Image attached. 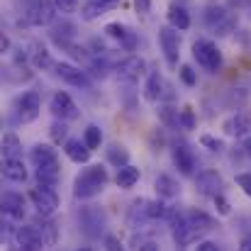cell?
<instances>
[{"label": "cell", "mask_w": 251, "mask_h": 251, "mask_svg": "<svg viewBox=\"0 0 251 251\" xmlns=\"http://www.w3.org/2000/svg\"><path fill=\"white\" fill-rule=\"evenodd\" d=\"M102 32H105L110 39L120 42V47H122L125 51H134V47H137V34H134L125 22H107Z\"/></svg>", "instance_id": "e0dca14e"}, {"label": "cell", "mask_w": 251, "mask_h": 251, "mask_svg": "<svg viewBox=\"0 0 251 251\" xmlns=\"http://www.w3.org/2000/svg\"><path fill=\"white\" fill-rule=\"evenodd\" d=\"M102 244H105V251H125V244L115 234H105L102 237Z\"/></svg>", "instance_id": "b9f144b4"}, {"label": "cell", "mask_w": 251, "mask_h": 251, "mask_svg": "<svg viewBox=\"0 0 251 251\" xmlns=\"http://www.w3.org/2000/svg\"><path fill=\"white\" fill-rule=\"evenodd\" d=\"M132 249L134 251H161L159 244H156L151 237H144V234H139V237L134 234V237H132Z\"/></svg>", "instance_id": "8d00e7d4"}, {"label": "cell", "mask_w": 251, "mask_h": 251, "mask_svg": "<svg viewBox=\"0 0 251 251\" xmlns=\"http://www.w3.org/2000/svg\"><path fill=\"white\" fill-rule=\"evenodd\" d=\"M78 225H81L85 237L98 239V237L105 232V227H107V217H105V212H102L98 205H83V207L78 210ZM102 237H105V234H102Z\"/></svg>", "instance_id": "277c9868"}, {"label": "cell", "mask_w": 251, "mask_h": 251, "mask_svg": "<svg viewBox=\"0 0 251 251\" xmlns=\"http://www.w3.org/2000/svg\"><path fill=\"white\" fill-rule=\"evenodd\" d=\"M178 76H180V81L188 85V88H195V85H198V74L193 71L190 64H183V66L178 69Z\"/></svg>", "instance_id": "ab89813d"}, {"label": "cell", "mask_w": 251, "mask_h": 251, "mask_svg": "<svg viewBox=\"0 0 251 251\" xmlns=\"http://www.w3.org/2000/svg\"><path fill=\"white\" fill-rule=\"evenodd\" d=\"M185 215H188V220L193 222V227H198L202 234H207V232H212V229L217 227L215 217H210V215L202 212V210H185Z\"/></svg>", "instance_id": "4dcf8cb0"}, {"label": "cell", "mask_w": 251, "mask_h": 251, "mask_svg": "<svg viewBox=\"0 0 251 251\" xmlns=\"http://www.w3.org/2000/svg\"><path fill=\"white\" fill-rule=\"evenodd\" d=\"M171 229H173V239L178 247H190L195 242H202V232L198 227H193V222L188 220L185 212H176L173 220H171Z\"/></svg>", "instance_id": "5b68a950"}, {"label": "cell", "mask_w": 251, "mask_h": 251, "mask_svg": "<svg viewBox=\"0 0 251 251\" xmlns=\"http://www.w3.org/2000/svg\"><path fill=\"white\" fill-rule=\"evenodd\" d=\"M117 2H120V0H117Z\"/></svg>", "instance_id": "816d5d0a"}, {"label": "cell", "mask_w": 251, "mask_h": 251, "mask_svg": "<svg viewBox=\"0 0 251 251\" xmlns=\"http://www.w3.org/2000/svg\"><path fill=\"white\" fill-rule=\"evenodd\" d=\"M49 137H51L54 144H66V142H69V127H66V122H64V120H56V122L49 127Z\"/></svg>", "instance_id": "e575fe53"}, {"label": "cell", "mask_w": 251, "mask_h": 251, "mask_svg": "<svg viewBox=\"0 0 251 251\" xmlns=\"http://www.w3.org/2000/svg\"><path fill=\"white\" fill-rule=\"evenodd\" d=\"M83 142L95 151V149H100V144H102V132H100V127L98 125H88L83 132Z\"/></svg>", "instance_id": "d590c367"}, {"label": "cell", "mask_w": 251, "mask_h": 251, "mask_svg": "<svg viewBox=\"0 0 251 251\" xmlns=\"http://www.w3.org/2000/svg\"><path fill=\"white\" fill-rule=\"evenodd\" d=\"M154 188H156L159 198H164V200H173V198L180 195V183H178L173 176H168V173H159V176H156Z\"/></svg>", "instance_id": "7402d4cb"}, {"label": "cell", "mask_w": 251, "mask_h": 251, "mask_svg": "<svg viewBox=\"0 0 251 251\" xmlns=\"http://www.w3.org/2000/svg\"><path fill=\"white\" fill-rule=\"evenodd\" d=\"M202 20H205V25H207L217 37H227V34H232V32L237 29V15H234L229 7H225L222 2H217V0H210V2L205 5Z\"/></svg>", "instance_id": "7a4b0ae2"}, {"label": "cell", "mask_w": 251, "mask_h": 251, "mask_svg": "<svg viewBox=\"0 0 251 251\" xmlns=\"http://www.w3.org/2000/svg\"><path fill=\"white\" fill-rule=\"evenodd\" d=\"M212 202H215V207H217V212H220L222 217L232 215V205H229V200L225 198V193H222V195H217V198H212Z\"/></svg>", "instance_id": "60d3db41"}, {"label": "cell", "mask_w": 251, "mask_h": 251, "mask_svg": "<svg viewBox=\"0 0 251 251\" xmlns=\"http://www.w3.org/2000/svg\"><path fill=\"white\" fill-rule=\"evenodd\" d=\"M59 178H61V166H59V161H54V164H44V166H37V180H39V185H49V188H54V185L59 183Z\"/></svg>", "instance_id": "f546056e"}, {"label": "cell", "mask_w": 251, "mask_h": 251, "mask_svg": "<svg viewBox=\"0 0 251 251\" xmlns=\"http://www.w3.org/2000/svg\"><path fill=\"white\" fill-rule=\"evenodd\" d=\"M222 129H225L227 137H234V139L249 137L251 134V110L244 107V110H237V112H232L229 117H225Z\"/></svg>", "instance_id": "4fadbf2b"}, {"label": "cell", "mask_w": 251, "mask_h": 251, "mask_svg": "<svg viewBox=\"0 0 251 251\" xmlns=\"http://www.w3.org/2000/svg\"><path fill=\"white\" fill-rule=\"evenodd\" d=\"M200 144H202L205 149L215 151V154H220V151H225V149H227L225 139H220V137H212V134H202V137H200Z\"/></svg>", "instance_id": "74e56055"}, {"label": "cell", "mask_w": 251, "mask_h": 251, "mask_svg": "<svg viewBox=\"0 0 251 251\" xmlns=\"http://www.w3.org/2000/svg\"><path fill=\"white\" fill-rule=\"evenodd\" d=\"M15 242H17V249L20 251H42V249H47L44 242H42V237H39L37 225H22V227H17V232H15Z\"/></svg>", "instance_id": "9a60e30c"}, {"label": "cell", "mask_w": 251, "mask_h": 251, "mask_svg": "<svg viewBox=\"0 0 251 251\" xmlns=\"http://www.w3.org/2000/svg\"><path fill=\"white\" fill-rule=\"evenodd\" d=\"M54 74L64 81V83L74 85V88H88L90 85V78H88V74H85L81 66H76V64H69V61H56V66H54Z\"/></svg>", "instance_id": "5bb4252c"}, {"label": "cell", "mask_w": 251, "mask_h": 251, "mask_svg": "<svg viewBox=\"0 0 251 251\" xmlns=\"http://www.w3.org/2000/svg\"><path fill=\"white\" fill-rule=\"evenodd\" d=\"M195 190H198L202 198H217V195H222V190H225V180H222V176H220L215 168H205V171H200L198 178H195Z\"/></svg>", "instance_id": "7c38bea8"}, {"label": "cell", "mask_w": 251, "mask_h": 251, "mask_svg": "<svg viewBox=\"0 0 251 251\" xmlns=\"http://www.w3.org/2000/svg\"><path fill=\"white\" fill-rule=\"evenodd\" d=\"M159 44H161V51H164V59L171 69L178 66V59H180V32L171 25H164L159 29Z\"/></svg>", "instance_id": "30bf717a"}, {"label": "cell", "mask_w": 251, "mask_h": 251, "mask_svg": "<svg viewBox=\"0 0 251 251\" xmlns=\"http://www.w3.org/2000/svg\"><path fill=\"white\" fill-rule=\"evenodd\" d=\"M159 117H161V122L166 125L168 129H180V110H176L171 105H164L159 110Z\"/></svg>", "instance_id": "836d02e7"}, {"label": "cell", "mask_w": 251, "mask_h": 251, "mask_svg": "<svg viewBox=\"0 0 251 251\" xmlns=\"http://www.w3.org/2000/svg\"><path fill=\"white\" fill-rule=\"evenodd\" d=\"M0 51H2V54H7V51H10V39H7L5 34L0 37Z\"/></svg>", "instance_id": "c3c4849f"}, {"label": "cell", "mask_w": 251, "mask_h": 251, "mask_svg": "<svg viewBox=\"0 0 251 251\" xmlns=\"http://www.w3.org/2000/svg\"><path fill=\"white\" fill-rule=\"evenodd\" d=\"M142 95H144L147 102H159V100L164 98V78H161L159 71H149V74H147Z\"/></svg>", "instance_id": "ffe728a7"}, {"label": "cell", "mask_w": 251, "mask_h": 251, "mask_svg": "<svg viewBox=\"0 0 251 251\" xmlns=\"http://www.w3.org/2000/svg\"><path fill=\"white\" fill-rule=\"evenodd\" d=\"M171 159H173V166L178 168L183 176H193L195 173V154H193V149L185 142H178V144L171 147Z\"/></svg>", "instance_id": "2e32d148"}, {"label": "cell", "mask_w": 251, "mask_h": 251, "mask_svg": "<svg viewBox=\"0 0 251 251\" xmlns=\"http://www.w3.org/2000/svg\"><path fill=\"white\" fill-rule=\"evenodd\" d=\"M29 61L37 71H51L56 66V61L51 59V51L44 47V44H34L32 51H29Z\"/></svg>", "instance_id": "603a6c76"}, {"label": "cell", "mask_w": 251, "mask_h": 251, "mask_svg": "<svg viewBox=\"0 0 251 251\" xmlns=\"http://www.w3.org/2000/svg\"><path fill=\"white\" fill-rule=\"evenodd\" d=\"M39 110H42V95L37 90H27L15 100V117L22 125L34 122L39 117Z\"/></svg>", "instance_id": "52a82bcc"}, {"label": "cell", "mask_w": 251, "mask_h": 251, "mask_svg": "<svg viewBox=\"0 0 251 251\" xmlns=\"http://www.w3.org/2000/svg\"><path fill=\"white\" fill-rule=\"evenodd\" d=\"M78 251H90V249H78Z\"/></svg>", "instance_id": "f907efd6"}, {"label": "cell", "mask_w": 251, "mask_h": 251, "mask_svg": "<svg viewBox=\"0 0 251 251\" xmlns=\"http://www.w3.org/2000/svg\"><path fill=\"white\" fill-rule=\"evenodd\" d=\"M198 251H220V247H217L215 242H207V239H202V242H198Z\"/></svg>", "instance_id": "bcb514c9"}, {"label": "cell", "mask_w": 251, "mask_h": 251, "mask_svg": "<svg viewBox=\"0 0 251 251\" xmlns=\"http://www.w3.org/2000/svg\"><path fill=\"white\" fill-rule=\"evenodd\" d=\"M147 198H139V200H134L132 205H129V215H127V222H129V227H142L144 222H149V215H147Z\"/></svg>", "instance_id": "f1b7e54d"}, {"label": "cell", "mask_w": 251, "mask_h": 251, "mask_svg": "<svg viewBox=\"0 0 251 251\" xmlns=\"http://www.w3.org/2000/svg\"><path fill=\"white\" fill-rule=\"evenodd\" d=\"M107 161L117 168L127 166V164H129V149H127L125 144H117V142L110 144V147H107Z\"/></svg>", "instance_id": "d6a6232c"}, {"label": "cell", "mask_w": 251, "mask_h": 251, "mask_svg": "<svg viewBox=\"0 0 251 251\" xmlns=\"http://www.w3.org/2000/svg\"><path fill=\"white\" fill-rule=\"evenodd\" d=\"M107 180H110V176L102 164H85L83 171L74 178V198H78V200L98 198L105 190Z\"/></svg>", "instance_id": "6da1fadb"}, {"label": "cell", "mask_w": 251, "mask_h": 251, "mask_svg": "<svg viewBox=\"0 0 251 251\" xmlns=\"http://www.w3.org/2000/svg\"><path fill=\"white\" fill-rule=\"evenodd\" d=\"M29 200L34 205V210L39 212V217H51L59 207V195L54 188L49 185H37L29 190Z\"/></svg>", "instance_id": "9c48e42d"}, {"label": "cell", "mask_w": 251, "mask_h": 251, "mask_svg": "<svg viewBox=\"0 0 251 251\" xmlns=\"http://www.w3.org/2000/svg\"><path fill=\"white\" fill-rule=\"evenodd\" d=\"M2 215H5V220L20 222L25 217V198L20 193H5L2 195Z\"/></svg>", "instance_id": "d6986e66"}, {"label": "cell", "mask_w": 251, "mask_h": 251, "mask_svg": "<svg viewBox=\"0 0 251 251\" xmlns=\"http://www.w3.org/2000/svg\"><path fill=\"white\" fill-rule=\"evenodd\" d=\"M166 20H168V25L176 27L178 32H185V29L190 27V12H188L183 5H178V2H171V5H168Z\"/></svg>", "instance_id": "cb8c5ba5"}, {"label": "cell", "mask_w": 251, "mask_h": 251, "mask_svg": "<svg viewBox=\"0 0 251 251\" xmlns=\"http://www.w3.org/2000/svg\"><path fill=\"white\" fill-rule=\"evenodd\" d=\"M239 251H251V234L242 237V242H239Z\"/></svg>", "instance_id": "7dc6e473"}, {"label": "cell", "mask_w": 251, "mask_h": 251, "mask_svg": "<svg viewBox=\"0 0 251 251\" xmlns=\"http://www.w3.org/2000/svg\"><path fill=\"white\" fill-rule=\"evenodd\" d=\"M2 176L5 180L10 183H25L27 180V168H25V161L17 156V159H5L2 161Z\"/></svg>", "instance_id": "d4e9b609"}, {"label": "cell", "mask_w": 251, "mask_h": 251, "mask_svg": "<svg viewBox=\"0 0 251 251\" xmlns=\"http://www.w3.org/2000/svg\"><path fill=\"white\" fill-rule=\"evenodd\" d=\"M195 125H198V117H195L193 107L185 105V107L180 110V129H195Z\"/></svg>", "instance_id": "f35d334b"}, {"label": "cell", "mask_w": 251, "mask_h": 251, "mask_svg": "<svg viewBox=\"0 0 251 251\" xmlns=\"http://www.w3.org/2000/svg\"><path fill=\"white\" fill-rule=\"evenodd\" d=\"M237 185L244 190V195L251 198V173H239V176H237Z\"/></svg>", "instance_id": "ee69618b"}, {"label": "cell", "mask_w": 251, "mask_h": 251, "mask_svg": "<svg viewBox=\"0 0 251 251\" xmlns=\"http://www.w3.org/2000/svg\"><path fill=\"white\" fill-rule=\"evenodd\" d=\"M120 2L117 0H88L81 5V20L83 22H95V20H100L105 12H110V10H115Z\"/></svg>", "instance_id": "ac0fdd59"}, {"label": "cell", "mask_w": 251, "mask_h": 251, "mask_svg": "<svg viewBox=\"0 0 251 251\" xmlns=\"http://www.w3.org/2000/svg\"><path fill=\"white\" fill-rule=\"evenodd\" d=\"M54 2H56L59 12H64V15H71L78 10V0H54Z\"/></svg>", "instance_id": "7bdbcfd3"}, {"label": "cell", "mask_w": 251, "mask_h": 251, "mask_svg": "<svg viewBox=\"0 0 251 251\" xmlns=\"http://www.w3.org/2000/svg\"><path fill=\"white\" fill-rule=\"evenodd\" d=\"M193 59L207 74H217L222 69V51H220V47L212 39H198V42H193Z\"/></svg>", "instance_id": "3957f363"}, {"label": "cell", "mask_w": 251, "mask_h": 251, "mask_svg": "<svg viewBox=\"0 0 251 251\" xmlns=\"http://www.w3.org/2000/svg\"><path fill=\"white\" fill-rule=\"evenodd\" d=\"M37 229H39V237L47 249H54L59 244V227L49 217H42V222H37Z\"/></svg>", "instance_id": "83f0119b"}, {"label": "cell", "mask_w": 251, "mask_h": 251, "mask_svg": "<svg viewBox=\"0 0 251 251\" xmlns=\"http://www.w3.org/2000/svg\"><path fill=\"white\" fill-rule=\"evenodd\" d=\"M139 178H142L139 168H137V166H132V164H127V166L117 168L115 183H117V188H122V190H129V188H134V185L139 183Z\"/></svg>", "instance_id": "484cf974"}, {"label": "cell", "mask_w": 251, "mask_h": 251, "mask_svg": "<svg viewBox=\"0 0 251 251\" xmlns=\"http://www.w3.org/2000/svg\"><path fill=\"white\" fill-rule=\"evenodd\" d=\"M244 151L249 154V159H251V137H249V139H247V142H244Z\"/></svg>", "instance_id": "681fc988"}, {"label": "cell", "mask_w": 251, "mask_h": 251, "mask_svg": "<svg viewBox=\"0 0 251 251\" xmlns=\"http://www.w3.org/2000/svg\"><path fill=\"white\" fill-rule=\"evenodd\" d=\"M134 10H137V15H149L151 12V0H134Z\"/></svg>", "instance_id": "f6af8a7d"}, {"label": "cell", "mask_w": 251, "mask_h": 251, "mask_svg": "<svg viewBox=\"0 0 251 251\" xmlns=\"http://www.w3.org/2000/svg\"><path fill=\"white\" fill-rule=\"evenodd\" d=\"M112 71H115L117 81H122V83H137V81L147 74V61H144L142 56L129 54V56L120 59V61L115 64Z\"/></svg>", "instance_id": "ba28073f"}, {"label": "cell", "mask_w": 251, "mask_h": 251, "mask_svg": "<svg viewBox=\"0 0 251 251\" xmlns=\"http://www.w3.org/2000/svg\"><path fill=\"white\" fill-rule=\"evenodd\" d=\"M49 110H51V115H54L56 120H64V122H71V120H76V117L81 115L76 100H74L66 90H56V93L51 95Z\"/></svg>", "instance_id": "8fae6325"}, {"label": "cell", "mask_w": 251, "mask_h": 251, "mask_svg": "<svg viewBox=\"0 0 251 251\" xmlns=\"http://www.w3.org/2000/svg\"><path fill=\"white\" fill-rule=\"evenodd\" d=\"M64 154L74 161V164H88L90 161V154H93V149L85 144L83 139H69L66 144H64Z\"/></svg>", "instance_id": "44dd1931"}, {"label": "cell", "mask_w": 251, "mask_h": 251, "mask_svg": "<svg viewBox=\"0 0 251 251\" xmlns=\"http://www.w3.org/2000/svg\"><path fill=\"white\" fill-rule=\"evenodd\" d=\"M29 156H32L34 166H44V164L59 161V154H56V149L51 144H34L32 151H29Z\"/></svg>", "instance_id": "4316f807"}, {"label": "cell", "mask_w": 251, "mask_h": 251, "mask_svg": "<svg viewBox=\"0 0 251 251\" xmlns=\"http://www.w3.org/2000/svg\"><path fill=\"white\" fill-rule=\"evenodd\" d=\"M56 15H59V7L54 0H32V5L25 12V17L32 27H49V25H54Z\"/></svg>", "instance_id": "8992f818"}, {"label": "cell", "mask_w": 251, "mask_h": 251, "mask_svg": "<svg viewBox=\"0 0 251 251\" xmlns=\"http://www.w3.org/2000/svg\"><path fill=\"white\" fill-rule=\"evenodd\" d=\"M22 154V142L15 132H5L2 134V156L5 159H17Z\"/></svg>", "instance_id": "1f68e13d"}]
</instances>
